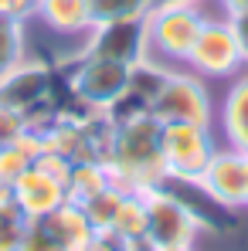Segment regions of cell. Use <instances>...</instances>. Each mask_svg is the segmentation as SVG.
<instances>
[{"label": "cell", "mask_w": 248, "mask_h": 251, "mask_svg": "<svg viewBox=\"0 0 248 251\" xmlns=\"http://www.w3.org/2000/svg\"><path fill=\"white\" fill-rule=\"evenodd\" d=\"M160 129L164 123L150 112L129 116L116 123L112 150H109V176L123 190H153L166 183V167H164V150H160Z\"/></svg>", "instance_id": "obj_1"}, {"label": "cell", "mask_w": 248, "mask_h": 251, "mask_svg": "<svg viewBox=\"0 0 248 251\" xmlns=\"http://www.w3.org/2000/svg\"><path fill=\"white\" fill-rule=\"evenodd\" d=\"M58 88H61V72L55 65L41 58H24L10 72L0 75V102L21 112L31 126H41L58 109L68 105L58 99Z\"/></svg>", "instance_id": "obj_2"}, {"label": "cell", "mask_w": 248, "mask_h": 251, "mask_svg": "<svg viewBox=\"0 0 248 251\" xmlns=\"http://www.w3.org/2000/svg\"><path fill=\"white\" fill-rule=\"evenodd\" d=\"M61 85L68 95V105H79L85 112H112L116 102L126 95L129 68L119 61H106L79 51L61 68Z\"/></svg>", "instance_id": "obj_3"}, {"label": "cell", "mask_w": 248, "mask_h": 251, "mask_svg": "<svg viewBox=\"0 0 248 251\" xmlns=\"http://www.w3.org/2000/svg\"><path fill=\"white\" fill-rule=\"evenodd\" d=\"M146 197V238L143 245L153 251H194L201 234V221L170 187L143 190Z\"/></svg>", "instance_id": "obj_4"}, {"label": "cell", "mask_w": 248, "mask_h": 251, "mask_svg": "<svg viewBox=\"0 0 248 251\" xmlns=\"http://www.w3.org/2000/svg\"><path fill=\"white\" fill-rule=\"evenodd\" d=\"M207 14L201 7H150L146 10V44L150 58L164 65H187V54L204 27Z\"/></svg>", "instance_id": "obj_5"}, {"label": "cell", "mask_w": 248, "mask_h": 251, "mask_svg": "<svg viewBox=\"0 0 248 251\" xmlns=\"http://www.w3.org/2000/svg\"><path fill=\"white\" fill-rule=\"evenodd\" d=\"M160 150H164L166 180L197 183L207 167V160L218 150V139H214L211 126L164 123V129H160Z\"/></svg>", "instance_id": "obj_6"}, {"label": "cell", "mask_w": 248, "mask_h": 251, "mask_svg": "<svg viewBox=\"0 0 248 251\" xmlns=\"http://www.w3.org/2000/svg\"><path fill=\"white\" fill-rule=\"evenodd\" d=\"M150 116L160 123H194V126H214V102L207 82L197 72H166L164 85L150 105Z\"/></svg>", "instance_id": "obj_7"}, {"label": "cell", "mask_w": 248, "mask_h": 251, "mask_svg": "<svg viewBox=\"0 0 248 251\" xmlns=\"http://www.w3.org/2000/svg\"><path fill=\"white\" fill-rule=\"evenodd\" d=\"M187 65L201 78H235L245 68L228 17H207L204 21L197 41H194L191 54H187Z\"/></svg>", "instance_id": "obj_8"}, {"label": "cell", "mask_w": 248, "mask_h": 251, "mask_svg": "<svg viewBox=\"0 0 248 251\" xmlns=\"http://www.w3.org/2000/svg\"><path fill=\"white\" fill-rule=\"evenodd\" d=\"M85 54L106 58V61H119L126 68L139 65L143 58H150V44H146V17H126V21H106V24H92V31L85 34Z\"/></svg>", "instance_id": "obj_9"}, {"label": "cell", "mask_w": 248, "mask_h": 251, "mask_svg": "<svg viewBox=\"0 0 248 251\" xmlns=\"http://www.w3.org/2000/svg\"><path fill=\"white\" fill-rule=\"evenodd\" d=\"M197 187L214 204L228 210H242L248 204V153L231 150V146H218L214 156L207 160Z\"/></svg>", "instance_id": "obj_10"}, {"label": "cell", "mask_w": 248, "mask_h": 251, "mask_svg": "<svg viewBox=\"0 0 248 251\" xmlns=\"http://www.w3.org/2000/svg\"><path fill=\"white\" fill-rule=\"evenodd\" d=\"M10 201L21 207V214L28 221H38V217H48L51 210L61 207L68 201V190H65V180H58V176H51L31 163L10 183Z\"/></svg>", "instance_id": "obj_11"}, {"label": "cell", "mask_w": 248, "mask_h": 251, "mask_svg": "<svg viewBox=\"0 0 248 251\" xmlns=\"http://www.w3.org/2000/svg\"><path fill=\"white\" fill-rule=\"evenodd\" d=\"M214 123L221 129L224 146L248 153V72H238L224 88L221 109L214 112Z\"/></svg>", "instance_id": "obj_12"}, {"label": "cell", "mask_w": 248, "mask_h": 251, "mask_svg": "<svg viewBox=\"0 0 248 251\" xmlns=\"http://www.w3.org/2000/svg\"><path fill=\"white\" fill-rule=\"evenodd\" d=\"M34 21H41L51 34L61 38H85L92 31L88 0H34Z\"/></svg>", "instance_id": "obj_13"}, {"label": "cell", "mask_w": 248, "mask_h": 251, "mask_svg": "<svg viewBox=\"0 0 248 251\" xmlns=\"http://www.w3.org/2000/svg\"><path fill=\"white\" fill-rule=\"evenodd\" d=\"M109 183H112V176H109V167L106 163H99V160H75L72 170H68L65 190H68V201L72 204H85L88 197H95Z\"/></svg>", "instance_id": "obj_14"}, {"label": "cell", "mask_w": 248, "mask_h": 251, "mask_svg": "<svg viewBox=\"0 0 248 251\" xmlns=\"http://www.w3.org/2000/svg\"><path fill=\"white\" fill-rule=\"evenodd\" d=\"M112 231H119L133 245H143V238H146V197L143 194L126 190L123 204L116 210V221H112Z\"/></svg>", "instance_id": "obj_15"}, {"label": "cell", "mask_w": 248, "mask_h": 251, "mask_svg": "<svg viewBox=\"0 0 248 251\" xmlns=\"http://www.w3.org/2000/svg\"><path fill=\"white\" fill-rule=\"evenodd\" d=\"M28 58V21L0 14V75Z\"/></svg>", "instance_id": "obj_16"}, {"label": "cell", "mask_w": 248, "mask_h": 251, "mask_svg": "<svg viewBox=\"0 0 248 251\" xmlns=\"http://www.w3.org/2000/svg\"><path fill=\"white\" fill-rule=\"evenodd\" d=\"M123 197H126L123 187L109 183L106 190H99L95 197H88L85 204H79V207L85 210L88 224H92L95 231H102V227H112V221H116V210H119V204H123Z\"/></svg>", "instance_id": "obj_17"}, {"label": "cell", "mask_w": 248, "mask_h": 251, "mask_svg": "<svg viewBox=\"0 0 248 251\" xmlns=\"http://www.w3.org/2000/svg\"><path fill=\"white\" fill-rule=\"evenodd\" d=\"M150 7H153V0H88L92 24L126 21V17H146Z\"/></svg>", "instance_id": "obj_18"}, {"label": "cell", "mask_w": 248, "mask_h": 251, "mask_svg": "<svg viewBox=\"0 0 248 251\" xmlns=\"http://www.w3.org/2000/svg\"><path fill=\"white\" fill-rule=\"evenodd\" d=\"M28 231V217L21 214V207L14 201L0 204V251H17Z\"/></svg>", "instance_id": "obj_19"}, {"label": "cell", "mask_w": 248, "mask_h": 251, "mask_svg": "<svg viewBox=\"0 0 248 251\" xmlns=\"http://www.w3.org/2000/svg\"><path fill=\"white\" fill-rule=\"evenodd\" d=\"M17 251H72V248L58 238V231H55L44 217H38V221H28L24 241H21Z\"/></svg>", "instance_id": "obj_20"}, {"label": "cell", "mask_w": 248, "mask_h": 251, "mask_svg": "<svg viewBox=\"0 0 248 251\" xmlns=\"http://www.w3.org/2000/svg\"><path fill=\"white\" fill-rule=\"evenodd\" d=\"M31 167V156H24L14 143H7V146H0V183H14L24 170Z\"/></svg>", "instance_id": "obj_21"}, {"label": "cell", "mask_w": 248, "mask_h": 251, "mask_svg": "<svg viewBox=\"0 0 248 251\" xmlns=\"http://www.w3.org/2000/svg\"><path fill=\"white\" fill-rule=\"evenodd\" d=\"M143 245H133L129 238H123L119 231H112V227H102V231H95L92 234V241L85 245V251H139Z\"/></svg>", "instance_id": "obj_22"}, {"label": "cell", "mask_w": 248, "mask_h": 251, "mask_svg": "<svg viewBox=\"0 0 248 251\" xmlns=\"http://www.w3.org/2000/svg\"><path fill=\"white\" fill-rule=\"evenodd\" d=\"M24 126H28V119H24L21 112H14V109H7V105L0 102V146L14 143V139L24 132Z\"/></svg>", "instance_id": "obj_23"}, {"label": "cell", "mask_w": 248, "mask_h": 251, "mask_svg": "<svg viewBox=\"0 0 248 251\" xmlns=\"http://www.w3.org/2000/svg\"><path fill=\"white\" fill-rule=\"evenodd\" d=\"M228 24L235 31V41H238V51H242V61L248 68V10H235L228 14Z\"/></svg>", "instance_id": "obj_24"}, {"label": "cell", "mask_w": 248, "mask_h": 251, "mask_svg": "<svg viewBox=\"0 0 248 251\" xmlns=\"http://www.w3.org/2000/svg\"><path fill=\"white\" fill-rule=\"evenodd\" d=\"M0 14L3 17H17V21H31L34 0H0Z\"/></svg>", "instance_id": "obj_25"}, {"label": "cell", "mask_w": 248, "mask_h": 251, "mask_svg": "<svg viewBox=\"0 0 248 251\" xmlns=\"http://www.w3.org/2000/svg\"><path fill=\"white\" fill-rule=\"evenodd\" d=\"M204 0H153V7H201Z\"/></svg>", "instance_id": "obj_26"}, {"label": "cell", "mask_w": 248, "mask_h": 251, "mask_svg": "<svg viewBox=\"0 0 248 251\" xmlns=\"http://www.w3.org/2000/svg\"><path fill=\"white\" fill-rule=\"evenodd\" d=\"M221 3H224L228 14H235V10H248V0H221Z\"/></svg>", "instance_id": "obj_27"}, {"label": "cell", "mask_w": 248, "mask_h": 251, "mask_svg": "<svg viewBox=\"0 0 248 251\" xmlns=\"http://www.w3.org/2000/svg\"><path fill=\"white\" fill-rule=\"evenodd\" d=\"M7 201H10V187H7V183H0V204H7Z\"/></svg>", "instance_id": "obj_28"}, {"label": "cell", "mask_w": 248, "mask_h": 251, "mask_svg": "<svg viewBox=\"0 0 248 251\" xmlns=\"http://www.w3.org/2000/svg\"><path fill=\"white\" fill-rule=\"evenodd\" d=\"M139 251H153V248H146V245H143V248H139Z\"/></svg>", "instance_id": "obj_29"}, {"label": "cell", "mask_w": 248, "mask_h": 251, "mask_svg": "<svg viewBox=\"0 0 248 251\" xmlns=\"http://www.w3.org/2000/svg\"><path fill=\"white\" fill-rule=\"evenodd\" d=\"M245 207H248V204H245Z\"/></svg>", "instance_id": "obj_30"}]
</instances>
